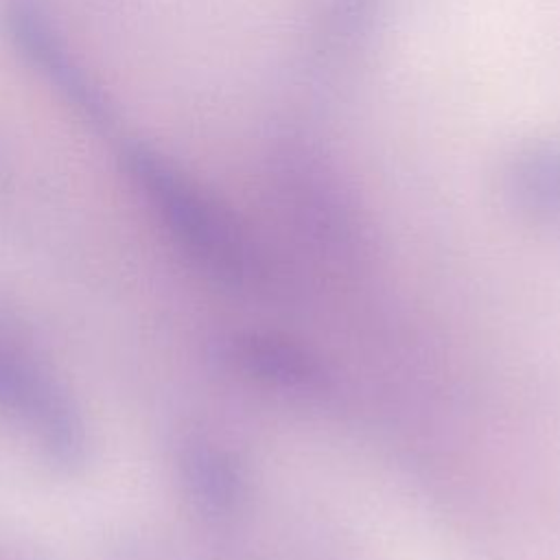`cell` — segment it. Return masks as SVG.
Returning a JSON list of instances; mask_svg holds the SVG:
<instances>
[{
  "label": "cell",
  "instance_id": "cell-1",
  "mask_svg": "<svg viewBox=\"0 0 560 560\" xmlns=\"http://www.w3.org/2000/svg\"><path fill=\"white\" fill-rule=\"evenodd\" d=\"M118 166L173 245L212 280L241 289L258 273L238 221L171 155L142 138L118 142Z\"/></svg>",
  "mask_w": 560,
  "mask_h": 560
},
{
  "label": "cell",
  "instance_id": "cell-2",
  "mask_svg": "<svg viewBox=\"0 0 560 560\" xmlns=\"http://www.w3.org/2000/svg\"><path fill=\"white\" fill-rule=\"evenodd\" d=\"M2 28L22 63L98 133L116 127L118 112L107 90L81 63L44 0H2Z\"/></svg>",
  "mask_w": 560,
  "mask_h": 560
},
{
  "label": "cell",
  "instance_id": "cell-3",
  "mask_svg": "<svg viewBox=\"0 0 560 560\" xmlns=\"http://www.w3.org/2000/svg\"><path fill=\"white\" fill-rule=\"evenodd\" d=\"M0 411L28 431L52 459L74 464L83 453L77 411L55 378L11 337L0 332Z\"/></svg>",
  "mask_w": 560,
  "mask_h": 560
},
{
  "label": "cell",
  "instance_id": "cell-4",
  "mask_svg": "<svg viewBox=\"0 0 560 560\" xmlns=\"http://www.w3.org/2000/svg\"><path fill=\"white\" fill-rule=\"evenodd\" d=\"M234 363L249 376L289 392L324 389L326 370L302 346L273 335H245L232 343Z\"/></svg>",
  "mask_w": 560,
  "mask_h": 560
},
{
  "label": "cell",
  "instance_id": "cell-5",
  "mask_svg": "<svg viewBox=\"0 0 560 560\" xmlns=\"http://www.w3.org/2000/svg\"><path fill=\"white\" fill-rule=\"evenodd\" d=\"M516 175L514 195L525 214L542 223H560V160L532 158Z\"/></svg>",
  "mask_w": 560,
  "mask_h": 560
},
{
  "label": "cell",
  "instance_id": "cell-6",
  "mask_svg": "<svg viewBox=\"0 0 560 560\" xmlns=\"http://www.w3.org/2000/svg\"><path fill=\"white\" fill-rule=\"evenodd\" d=\"M190 479L197 486V492L217 508H228L238 499V472L219 451H197L190 459Z\"/></svg>",
  "mask_w": 560,
  "mask_h": 560
}]
</instances>
